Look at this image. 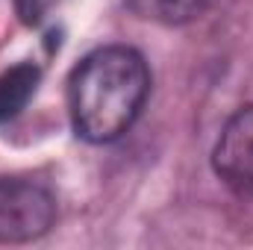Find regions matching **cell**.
<instances>
[{
	"mask_svg": "<svg viewBox=\"0 0 253 250\" xmlns=\"http://www.w3.org/2000/svg\"><path fill=\"white\" fill-rule=\"evenodd\" d=\"M56 0H15V12L27 27H36L47 18V12L53 9Z\"/></svg>",
	"mask_w": 253,
	"mask_h": 250,
	"instance_id": "8992f818",
	"label": "cell"
},
{
	"mask_svg": "<svg viewBox=\"0 0 253 250\" xmlns=\"http://www.w3.org/2000/svg\"><path fill=\"white\" fill-rule=\"evenodd\" d=\"M56 221V200L30 180H0V245H21L44 236Z\"/></svg>",
	"mask_w": 253,
	"mask_h": 250,
	"instance_id": "7a4b0ae2",
	"label": "cell"
},
{
	"mask_svg": "<svg viewBox=\"0 0 253 250\" xmlns=\"http://www.w3.org/2000/svg\"><path fill=\"white\" fill-rule=\"evenodd\" d=\"M39 80H42V71L33 62L12 65L9 71L0 74V124L18 118L27 109L30 97L39 88Z\"/></svg>",
	"mask_w": 253,
	"mask_h": 250,
	"instance_id": "277c9868",
	"label": "cell"
},
{
	"mask_svg": "<svg viewBox=\"0 0 253 250\" xmlns=\"http://www.w3.org/2000/svg\"><path fill=\"white\" fill-rule=\"evenodd\" d=\"M150 91V71L138 50L112 44L77 65L68 88L71 124L80 138L106 144L124 135Z\"/></svg>",
	"mask_w": 253,
	"mask_h": 250,
	"instance_id": "6da1fadb",
	"label": "cell"
},
{
	"mask_svg": "<svg viewBox=\"0 0 253 250\" xmlns=\"http://www.w3.org/2000/svg\"><path fill=\"white\" fill-rule=\"evenodd\" d=\"M215 174L242 197H253V106L239 109L218 135Z\"/></svg>",
	"mask_w": 253,
	"mask_h": 250,
	"instance_id": "3957f363",
	"label": "cell"
},
{
	"mask_svg": "<svg viewBox=\"0 0 253 250\" xmlns=\"http://www.w3.org/2000/svg\"><path fill=\"white\" fill-rule=\"evenodd\" d=\"M215 3L218 0H126L132 15H138L141 21L165 24V27L191 24V21L203 18Z\"/></svg>",
	"mask_w": 253,
	"mask_h": 250,
	"instance_id": "5b68a950",
	"label": "cell"
}]
</instances>
